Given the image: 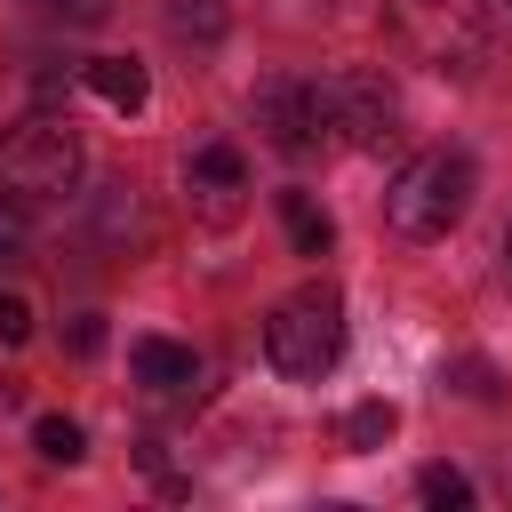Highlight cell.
<instances>
[{
  "instance_id": "obj_16",
  "label": "cell",
  "mask_w": 512,
  "mask_h": 512,
  "mask_svg": "<svg viewBox=\"0 0 512 512\" xmlns=\"http://www.w3.org/2000/svg\"><path fill=\"white\" fill-rule=\"evenodd\" d=\"M32 336V304L24 296H0V344H24Z\"/></svg>"
},
{
  "instance_id": "obj_3",
  "label": "cell",
  "mask_w": 512,
  "mask_h": 512,
  "mask_svg": "<svg viewBox=\"0 0 512 512\" xmlns=\"http://www.w3.org/2000/svg\"><path fill=\"white\" fill-rule=\"evenodd\" d=\"M72 176H80V136H72V120L32 112V120H16V128L0 136V192H8L16 208L72 192Z\"/></svg>"
},
{
  "instance_id": "obj_9",
  "label": "cell",
  "mask_w": 512,
  "mask_h": 512,
  "mask_svg": "<svg viewBox=\"0 0 512 512\" xmlns=\"http://www.w3.org/2000/svg\"><path fill=\"white\" fill-rule=\"evenodd\" d=\"M80 80H88L112 112H144V96H152V80H144L136 56H96V64H80Z\"/></svg>"
},
{
  "instance_id": "obj_5",
  "label": "cell",
  "mask_w": 512,
  "mask_h": 512,
  "mask_svg": "<svg viewBox=\"0 0 512 512\" xmlns=\"http://www.w3.org/2000/svg\"><path fill=\"white\" fill-rule=\"evenodd\" d=\"M320 136L328 144H384L392 136V88L376 72H336L320 80Z\"/></svg>"
},
{
  "instance_id": "obj_10",
  "label": "cell",
  "mask_w": 512,
  "mask_h": 512,
  "mask_svg": "<svg viewBox=\"0 0 512 512\" xmlns=\"http://www.w3.org/2000/svg\"><path fill=\"white\" fill-rule=\"evenodd\" d=\"M280 224H288V248L296 256H328L336 248V224H328V208H312V192H280Z\"/></svg>"
},
{
  "instance_id": "obj_2",
  "label": "cell",
  "mask_w": 512,
  "mask_h": 512,
  "mask_svg": "<svg viewBox=\"0 0 512 512\" xmlns=\"http://www.w3.org/2000/svg\"><path fill=\"white\" fill-rule=\"evenodd\" d=\"M264 360L288 376V384H320L336 360H344V304H336V288H296L288 304H272V320H264Z\"/></svg>"
},
{
  "instance_id": "obj_17",
  "label": "cell",
  "mask_w": 512,
  "mask_h": 512,
  "mask_svg": "<svg viewBox=\"0 0 512 512\" xmlns=\"http://www.w3.org/2000/svg\"><path fill=\"white\" fill-rule=\"evenodd\" d=\"M64 344H72L80 360H88V352H104V320H96V312H80V320L64 328Z\"/></svg>"
},
{
  "instance_id": "obj_4",
  "label": "cell",
  "mask_w": 512,
  "mask_h": 512,
  "mask_svg": "<svg viewBox=\"0 0 512 512\" xmlns=\"http://www.w3.org/2000/svg\"><path fill=\"white\" fill-rule=\"evenodd\" d=\"M392 24H400V40L432 72H472L488 56V32H480V8L472 0H392Z\"/></svg>"
},
{
  "instance_id": "obj_12",
  "label": "cell",
  "mask_w": 512,
  "mask_h": 512,
  "mask_svg": "<svg viewBox=\"0 0 512 512\" xmlns=\"http://www.w3.org/2000/svg\"><path fill=\"white\" fill-rule=\"evenodd\" d=\"M32 448H40L48 464H80V456H88V432H80L72 416H40V424H32Z\"/></svg>"
},
{
  "instance_id": "obj_19",
  "label": "cell",
  "mask_w": 512,
  "mask_h": 512,
  "mask_svg": "<svg viewBox=\"0 0 512 512\" xmlns=\"http://www.w3.org/2000/svg\"><path fill=\"white\" fill-rule=\"evenodd\" d=\"M504 248H512V240H504Z\"/></svg>"
},
{
  "instance_id": "obj_6",
  "label": "cell",
  "mask_w": 512,
  "mask_h": 512,
  "mask_svg": "<svg viewBox=\"0 0 512 512\" xmlns=\"http://www.w3.org/2000/svg\"><path fill=\"white\" fill-rule=\"evenodd\" d=\"M256 128H264L280 152L328 144V136H320V80H264V88H256Z\"/></svg>"
},
{
  "instance_id": "obj_18",
  "label": "cell",
  "mask_w": 512,
  "mask_h": 512,
  "mask_svg": "<svg viewBox=\"0 0 512 512\" xmlns=\"http://www.w3.org/2000/svg\"><path fill=\"white\" fill-rule=\"evenodd\" d=\"M16 248H24V216H16V200L0 192V264H8Z\"/></svg>"
},
{
  "instance_id": "obj_11",
  "label": "cell",
  "mask_w": 512,
  "mask_h": 512,
  "mask_svg": "<svg viewBox=\"0 0 512 512\" xmlns=\"http://www.w3.org/2000/svg\"><path fill=\"white\" fill-rule=\"evenodd\" d=\"M392 432H400V408H392V400H360V408L344 416V440H352V448H384Z\"/></svg>"
},
{
  "instance_id": "obj_1",
  "label": "cell",
  "mask_w": 512,
  "mask_h": 512,
  "mask_svg": "<svg viewBox=\"0 0 512 512\" xmlns=\"http://www.w3.org/2000/svg\"><path fill=\"white\" fill-rule=\"evenodd\" d=\"M472 160L464 152H416L392 184H384V224L400 232V240H448L456 224H464V208H472Z\"/></svg>"
},
{
  "instance_id": "obj_8",
  "label": "cell",
  "mask_w": 512,
  "mask_h": 512,
  "mask_svg": "<svg viewBox=\"0 0 512 512\" xmlns=\"http://www.w3.org/2000/svg\"><path fill=\"white\" fill-rule=\"evenodd\" d=\"M136 384L144 392H192L200 384V352L192 344H168V336H136Z\"/></svg>"
},
{
  "instance_id": "obj_13",
  "label": "cell",
  "mask_w": 512,
  "mask_h": 512,
  "mask_svg": "<svg viewBox=\"0 0 512 512\" xmlns=\"http://www.w3.org/2000/svg\"><path fill=\"white\" fill-rule=\"evenodd\" d=\"M416 496H424L432 512H464V504H472V480H464L456 464H424V472H416Z\"/></svg>"
},
{
  "instance_id": "obj_14",
  "label": "cell",
  "mask_w": 512,
  "mask_h": 512,
  "mask_svg": "<svg viewBox=\"0 0 512 512\" xmlns=\"http://www.w3.org/2000/svg\"><path fill=\"white\" fill-rule=\"evenodd\" d=\"M32 16H48V24H104L112 16V0H24Z\"/></svg>"
},
{
  "instance_id": "obj_15",
  "label": "cell",
  "mask_w": 512,
  "mask_h": 512,
  "mask_svg": "<svg viewBox=\"0 0 512 512\" xmlns=\"http://www.w3.org/2000/svg\"><path fill=\"white\" fill-rule=\"evenodd\" d=\"M168 24H176V32L216 40V32H224V8H216V0H176V8H168Z\"/></svg>"
},
{
  "instance_id": "obj_7",
  "label": "cell",
  "mask_w": 512,
  "mask_h": 512,
  "mask_svg": "<svg viewBox=\"0 0 512 512\" xmlns=\"http://www.w3.org/2000/svg\"><path fill=\"white\" fill-rule=\"evenodd\" d=\"M184 192H192V208H200L208 224H232V216H240V192H248V160H240L232 144H200V152L184 160Z\"/></svg>"
}]
</instances>
